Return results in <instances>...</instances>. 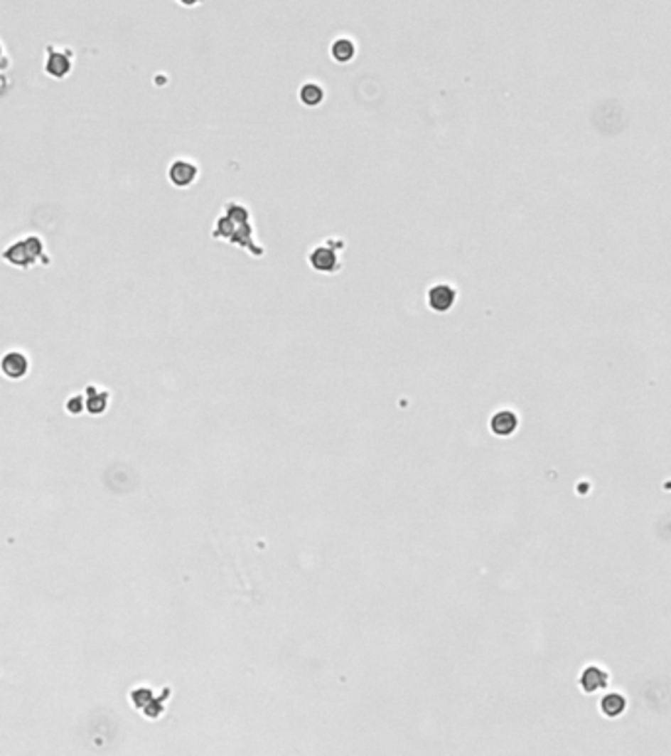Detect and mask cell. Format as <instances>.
<instances>
[{
	"label": "cell",
	"mask_w": 671,
	"mask_h": 756,
	"mask_svg": "<svg viewBox=\"0 0 671 756\" xmlns=\"http://www.w3.org/2000/svg\"><path fill=\"white\" fill-rule=\"evenodd\" d=\"M516 427H518V416H516L514 412H508V410L498 412V414L493 417V422H490V430H493L496 435H502V437L514 434Z\"/></svg>",
	"instance_id": "10"
},
{
	"label": "cell",
	"mask_w": 671,
	"mask_h": 756,
	"mask_svg": "<svg viewBox=\"0 0 671 756\" xmlns=\"http://www.w3.org/2000/svg\"><path fill=\"white\" fill-rule=\"evenodd\" d=\"M601 709L606 717H618V715L624 713L626 709V699L621 696V693H608V696L603 697L601 701Z\"/></svg>",
	"instance_id": "13"
},
{
	"label": "cell",
	"mask_w": 671,
	"mask_h": 756,
	"mask_svg": "<svg viewBox=\"0 0 671 756\" xmlns=\"http://www.w3.org/2000/svg\"><path fill=\"white\" fill-rule=\"evenodd\" d=\"M2 373L10 380H22L30 373V358L22 351H9L2 357Z\"/></svg>",
	"instance_id": "6"
},
{
	"label": "cell",
	"mask_w": 671,
	"mask_h": 756,
	"mask_svg": "<svg viewBox=\"0 0 671 756\" xmlns=\"http://www.w3.org/2000/svg\"><path fill=\"white\" fill-rule=\"evenodd\" d=\"M606 683H608V676L601 668H586L581 676V688L585 689L586 693L606 688Z\"/></svg>",
	"instance_id": "11"
},
{
	"label": "cell",
	"mask_w": 671,
	"mask_h": 756,
	"mask_svg": "<svg viewBox=\"0 0 671 756\" xmlns=\"http://www.w3.org/2000/svg\"><path fill=\"white\" fill-rule=\"evenodd\" d=\"M199 178V166L189 158H176L168 168V179L176 189H187Z\"/></svg>",
	"instance_id": "5"
},
{
	"label": "cell",
	"mask_w": 671,
	"mask_h": 756,
	"mask_svg": "<svg viewBox=\"0 0 671 756\" xmlns=\"http://www.w3.org/2000/svg\"><path fill=\"white\" fill-rule=\"evenodd\" d=\"M345 248V240L340 238H329L327 243H321L309 250L307 262L313 268L315 272L333 274L340 270V256L339 250Z\"/></svg>",
	"instance_id": "3"
},
{
	"label": "cell",
	"mask_w": 671,
	"mask_h": 756,
	"mask_svg": "<svg viewBox=\"0 0 671 756\" xmlns=\"http://www.w3.org/2000/svg\"><path fill=\"white\" fill-rule=\"evenodd\" d=\"M2 258H4V262L12 264L16 268H22V270L32 268L38 260H42L43 264H50V256L45 252V245H43V240L38 235H26L22 240L12 243L10 247L4 248Z\"/></svg>",
	"instance_id": "2"
},
{
	"label": "cell",
	"mask_w": 671,
	"mask_h": 756,
	"mask_svg": "<svg viewBox=\"0 0 671 756\" xmlns=\"http://www.w3.org/2000/svg\"><path fill=\"white\" fill-rule=\"evenodd\" d=\"M252 215L247 205L240 201H229L225 205L222 215L217 217L213 227V238L229 240L237 247L248 250L250 256H264V248L254 243V227H252Z\"/></svg>",
	"instance_id": "1"
},
{
	"label": "cell",
	"mask_w": 671,
	"mask_h": 756,
	"mask_svg": "<svg viewBox=\"0 0 671 756\" xmlns=\"http://www.w3.org/2000/svg\"><path fill=\"white\" fill-rule=\"evenodd\" d=\"M176 2L181 4V6H186V9H193L197 4H201V0H176Z\"/></svg>",
	"instance_id": "15"
},
{
	"label": "cell",
	"mask_w": 671,
	"mask_h": 756,
	"mask_svg": "<svg viewBox=\"0 0 671 756\" xmlns=\"http://www.w3.org/2000/svg\"><path fill=\"white\" fill-rule=\"evenodd\" d=\"M65 408H68L69 414H81V412H83V396H81V394L71 396V398L68 400V404H65Z\"/></svg>",
	"instance_id": "14"
},
{
	"label": "cell",
	"mask_w": 671,
	"mask_h": 756,
	"mask_svg": "<svg viewBox=\"0 0 671 756\" xmlns=\"http://www.w3.org/2000/svg\"><path fill=\"white\" fill-rule=\"evenodd\" d=\"M73 69V51L68 48L48 46L45 48V61H43V73L55 81H61L71 73Z\"/></svg>",
	"instance_id": "4"
},
{
	"label": "cell",
	"mask_w": 671,
	"mask_h": 756,
	"mask_svg": "<svg viewBox=\"0 0 671 756\" xmlns=\"http://www.w3.org/2000/svg\"><path fill=\"white\" fill-rule=\"evenodd\" d=\"M298 99L307 109H317L325 101V89L319 83H315V81H307V83L299 87Z\"/></svg>",
	"instance_id": "9"
},
{
	"label": "cell",
	"mask_w": 671,
	"mask_h": 756,
	"mask_svg": "<svg viewBox=\"0 0 671 756\" xmlns=\"http://www.w3.org/2000/svg\"><path fill=\"white\" fill-rule=\"evenodd\" d=\"M457 299V294L455 289L451 288L449 284H435L434 288L427 292V306L431 307L437 314H445L449 312L453 304Z\"/></svg>",
	"instance_id": "7"
},
{
	"label": "cell",
	"mask_w": 671,
	"mask_h": 756,
	"mask_svg": "<svg viewBox=\"0 0 671 756\" xmlns=\"http://www.w3.org/2000/svg\"><path fill=\"white\" fill-rule=\"evenodd\" d=\"M329 55L335 63L339 65H347L350 61L357 58V43L353 42L347 36H340V38H335L329 46Z\"/></svg>",
	"instance_id": "8"
},
{
	"label": "cell",
	"mask_w": 671,
	"mask_h": 756,
	"mask_svg": "<svg viewBox=\"0 0 671 756\" xmlns=\"http://www.w3.org/2000/svg\"><path fill=\"white\" fill-rule=\"evenodd\" d=\"M87 410L91 414H102L107 406H109V400H111V394L107 390H99L97 386H89L87 388Z\"/></svg>",
	"instance_id": "12"
}]
</instances>
